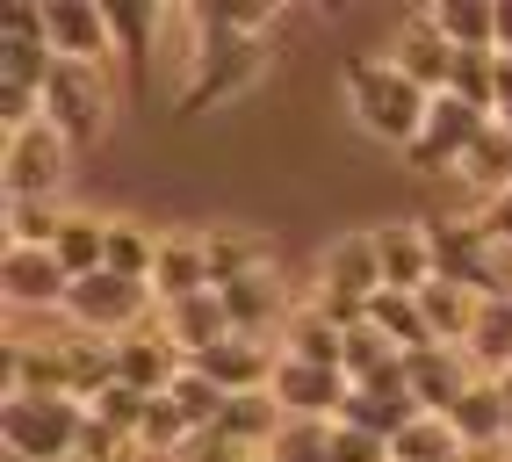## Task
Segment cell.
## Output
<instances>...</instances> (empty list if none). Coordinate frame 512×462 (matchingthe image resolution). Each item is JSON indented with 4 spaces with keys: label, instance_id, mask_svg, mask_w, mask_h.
Listing matches in <instances>:
<instances>
[{
    "label": "cell",
    "instance_id": "cell-25",
    "mask_svg": "<svg viewBox=\"0 0 512 462\" xmlns=\"http://www.w3.org/2000/svg\"><path fill=\"white\" fill-rule=\"evenodd\" d=\"M426 15L455 51H498V0H433Z\"/></svg>",
    "mask_w": 512,
    "mask_h": 462
},
{
    "label": "cell",
    "instance_id": "cell-5",
    "mask_svg": "<svg viewBox=\"0 0 512 462\" xmlns=\"http://www.w3.org/2000/svg\"><path fill=\"white\" fill-rule=\"evenodd\" d=\"M426 224V246H433V282H455L469 296H505V260L498 239L476 217H419Z\"/></svg>",
    "mask_w": 512,
    "mask_h": 462
},
{
    "label": "cell",
    "instance_id": "cell-34",
    "mask_svg": "<svg viewBox=\"0 0 512 462\" xmlns=\"http://www.w3.org/2000/svg\"><path fill=\"white\" fill-rule=\"evenodd\" d=\"M152 268H159V231L130 224V217H116V224H109V275L152 282Z\"/></svg>",
    "mask_w": 512,
    "mask_h": 462
},
{
    "label": "cell",
    "instance_id": "cell-35",
    "mask_svg": "<svg viewBox=\"0 0 512 462\" xmlns=\"http://www.w3.org/2000/svg\"><path fill=\"white\" fill-rule=\"evenodd\" d=\"M188 22L231 29V37H267V29L282 22V8H260V0H202V8H188Z\"/></svg>",
    "mask_w": 512,
    "mask_h": 462
},
{
    "label": "cell",
    "instance_id": "cell-29",
    "mask_svg": "<svg viewBox=\"0 0 512 462\" xmlns=\"http://www.w3.org/2000/svg\"><path fill=\"white\" fill-rule=\"evenodd\" d=\"M282 419H289V412L267 398V390H253V398H231V405H224L217 434H224V441H238L246 455H267V441L282 434Z\"/></svg>",
    "mask_w": 512,
    "mask_h": 462
},
{
    "label": "cell",
    "instance_id": "cell-10",
    "mask_svg": "<svg viewBox=\"0 0 512 462\" xmlns=\"http://www.w3.org/2000/svg\"><path fill=\"white\" fill-rule=\"evenodd\" d=\"M0 296H8V311H65L73 275L51 246H8L0 253Z\"/></svg>",
    "mask_w": 512,
    "mask_h": 462
},
{
    "label": "cell",
    "instance_id": "cell-22",
    "mask_svg": "<svg viewBox=\"0 0 512 462\" xmlns=\"http://www.w3.org/2000/svg\"><path fill=\"white\" fill-rule=\"evenodd\" d=\"M202 253H210V282L231 289V282H253V275H275V246L260 231H202Z\"/></svg>",
    "mask_w": 512,
    "mask_h": 462
},
{
    "label": "cell",
    "instance_id": "cell-27",
    "mask_svg": "<svg viewBox=\"0 0 512 462\" xmlns=\"http://www.w3.org/2000/svg\"><path fill=\"white\" fill-rule=\"evenodd\" d=\"M282 354L318 361V369H347V325H332L325 311L303 304V311L289 318V333H282Z\"/></svg>",
    "mask_w": 512,
    "mask_h": 462
},
{
    "label": "cell",
    "instance_id": "cell-15",
    "mask_svg": "<svg viewBox=\"0 0 512 462\" xmlns=\"http://www.w3.org/2000/svg\"><path fill=\"white\" fill-rule=\"evenodd\" d=\"M181 369H188V361L174 354V340H166L159 325H138V333H130V340H116V383L145 390V398H166Z\"/></svg>",
    "mask_w": 512,
    "mask_h": 462
},
{
    "label": "cell",
    "instance_id": "cell-7",
    "mask_svg": "<svg viewBox=\"0 0 512 462\" xmlns=\"http://www.w3.org/2000/svg\"><path fill=\"white\" fill-rule=\"evenodd\" d=\"M65 159H73V145L51 123H29L15 138H0V203H58Z\"/></svg>",
    "mask_w": 512,
    "mask_h": 462
},
{
    "label": "cell",
    "instance_id": "cell-6",
    "mask_svg": "<svg viewBox=\"0 0 512 462\" xmlns=\"http://www.w3.org/2000/svg\"><path fill=\"white\" fill-rule=\"evenodd\" d=\"M152 282H130V275H80L73 282V296H65V325H73V333H87V340H130L138 333V325L152 318Z\"/></svg>",
    "mask_w": 512,
    "mask_h": 462
},
{
    "label": "cell",
    "instance_id": "cell-19",
    "mask_svg": "<svg viewBox=\"0 0 512 462\" xmlns=\"http://www.w3.org/2000/svg\"><path fill=\"white\" fill-rule=\"evenodd\" d=\"M159 333L174 340L181 361H195V354H210L217 340H231V311H224V296L210 289V296H188V304H166L159 311Z\"/></svg>",
    "mask_w": 512,
    "mask_h": 462
},
{
    "label": "cell",
    "instance_id": "cell-4",
    "mask_svg": "<svg viewBox=\"0 0 512 462\" xmlns=\"http://www.w3.org/2000/svg\"><path fill=\"white\" fill-rule=\"evenodd\" d=\"M383 296V260H375V231H347L332 239L318 260V289H311V311H325L332 325H368V304Z\"/></svg>",
    "mask_w": 512,
    "mask_h": 462
},
{
    "label": "cell",
    "instance_id": "cell-36",
    "mask_svg": "<svg viewBox=\"0 0 512 462\" xmlns=\"http://www.w3.org/2000/svg\"><path fill=\"white\" fill-rule=\"evenodd\" d=\"M145 405H152L145 390H130V383H109V390H101V398H94L87 412H94V426H109V434H116L130 455H138V426H145Z\"/></svg>",
    "mask_w": 512,
    "mask_h": 462
},
{
    "label": "cell",
    "instance_id": "cell-13",
    "mask_svg": "<svg viewBox=\"0 0 512 462\" xmlns=\"http://www.w3.org/2000/svg\"><path fill=\"white\" fill-rule=\"evenodd\" d=\"M44 29H51V51L65 65H94V73H109V8H94V0H44Z\"/></svg>",
    "mask_w": 512,
    "mask_h": 462
},
{
    "label": "cell",
    "instance_id": "cell-45",
    "mask_svg": "<svg viewBox=\"0 0 512 462\" xmlns=\"http://www.w3.org/2000/svg\"><path fill=\"white\" fill-rule=\"evenodd\" d=\"M253 462H267V455H253Z\"/></svg>",
    "mask_w": 512,
    "mask_h": 462
},
{
    "label": "cell",
    "instance_id": "cell-2",
    "mask_svg": "<svg viewBox=\"0 0 512 462\" xmlns=\"http://www.w3.org/2000/svg\"><path fill=\"white\" fill-rule=\"evenodd\" d=\"M339 87H347V109H354V123L368 130L375 145H397V152H412V145H419L433 94H426V87H412L390 58H354Z\"/></svg>",
    "mask_w": 512,
    "mask_h": 462
},
{
    "label": "cell",
    "instance_id": "cell-9",
    "mask_svg": "<svg viewBox=\"0 0 512 462\" xmlns=\"http://www.w3.org/2000/svg\"><path fill=\"white\" fill-rule=\"evenodd\" d=\"M498 116L484 109H469L462 94H433V109H426V130H419V145L404 152L419 174H462V159L476 152V138H484Z\"/></svg>",
    "mask_w": 512,
    "mask_h": 462
},
{
    "label": "cell",
    "instance_id": "cell-3",
    "mask_svg": "<svg viewBox=\"0 0 512 462\" xmlns=\"http://www.w3.org/2000/svg\"><path fill=\"white\" fill-rule=\"evenodd\" d=\"M94 412L80 398H37V390H15L0 398V441L15 462H80Z\"/></svg>",
    "mask_w": 512,
    "mask_h": 462
},
{
    "label": "cell",
    "instance_id": "cell-17",
    "mask_svg": "<svg viewBox=\"0 0 512 462\" xmlns=\"http://www.w3.org/2000/svg\"><path fill=\"white\" fill-rule=\"evenodd\" d=\"M181 15H166V8H109V37H116V58H123V73H130V94H145L152 87V44L174 29Z\"/></svg>",
    "mask_w": 512,
    "mask_h": 462
},
{
    "label": "cell",
    "instance_id": "cell-43",
    "mask_svg": "<svg viewBox=\"0 0 512 462\" xmlns=\"http://www.w3.org/2000/svg\"><path fill=\"white\" fill-rule=\"evenodd\" d=\"M512 109V51H498V116Z\"/></svg>",
    "mask_w": 512,
    "mask_h": 462
},
{
    "label": "cell",
    "instance_id": "cell-44",
    "mask_svg": "<svg viewBox=\"0 0 512 462\" xmlns=\"http://www.w3.org/2000/svg\"><path fill=\"white\" fill-rule=\"evenodd\" d=\"M498 51H512V0H498Z\"/></svg>",
    "mask_w": 512,
    "mask_h": 462
},
{
    "label": "cell",
    "instance_id": "cell-20",
    "mask_svg": "<svg viewBox=\"0 0 512 462\" xmlns=\"http://www.w3.org/2000/svg\"><path fill=\"white\" fill-rule=\"evenodd\" d=\"M375 260H383V289L419 296L433 282V246H426V224H383L375 231Z\"/></svg>",
    "mask_w": 512,
    "mask_h": 462
},
{
    "label": "cell",
    "instance_id": "cell-14",
    "mask_svg": "<svg viewBox=\"0 0 512 462\" xmlns=\"http://www.w3.org/2000/svg\"><path fill=\"white\" fill-rule=\"evenodd\" d=\"M390 65H397V73L412 80V87H426V94H448V87H455V44L433 29V15H426V8L397 22Z\"/></svg>",
    "mask_w": 512,
    "mask_h": 462
},
{
    "label": "cell",
    "instance_id": "cell-21",
    "mask_svg": "<svg viewBox=\"0 0 512 462\" xmlns=\"http://www.w3.org/2000/svg\"><path fill=\"white\" fill-rule=\"evenodd\" d=\"M210 253H202V239H159V268H152V296L159 311L166 304H188V296H210Z\"/></svg>",
    "mask_w": 512,
    "mask_h": 462
},
{
    "label": "cell",
    "instance_id": "cell-32",
    "mask_svg": "<svg viewBox=\"0 0 512 462\" xmlns=\"http://www.w3.org/2000/svg\"><path fill=\"white\" fill-rule=\"evenodd\" d=\"M58 260H65V275H101V268H109V224H101V217H65V231H58V246H51Z\"/></svg>",
    "mask_w": 512,
    "mask_h": 462
},
{
    "label": "cell",
    "instance_id": "cell-42",
    "mask_svg": "<svg viewBox=\"0 0 512 462\" xmlns=\"http://www.w3.org/2000/svg\"><path fill=\"white\" fill-rule=\"evenodd\" d=\"M476 224H484L491 239H498V253H512V195H498V203H484V210H476Z\"/></svg>",
    "mask_w": 512,
    "mask_h": 462
},
{
    "label": "cell",
    "instance_id": "cell-8",
    "mask_svg": "<svg viewBox=\"0 0 512 462\" xmlns=\"http://www.w3.org/2000/svg\"><path fill=\"white\" fill-rule=\"evenodd\" d=\"M44 123L58 130L73 152H87L101 130H109V80L94 73V65H51V80H44Z\"/></svg>",
    "mask_w": 512,
    "mask_h": 462
},
{
    "label": "cell",
    "instance_id": "cell-30",
    "mask_svg": "<svg viewBox=\"0 0 512 462\" xmlns=\"http://www.w3.org/2000/svg\"><path fill=\"white\" fill-rule=\"evenodd\" d=\"M462 181L484 195V203H498V195H512V130L491 123L484 138H476V152L462 159Z\"/></svg>",
    "mask_w": 512,
    "mask_h": 462
},
{
    "label": "cell",
    "instance_id": "cell-24",
    "mask_svg": "<svg viewBox=\"0 0 512 462\" xmlns=\"http://www.w3.org/2000/svg\"><path fill=\"white\" fill-rule=\"evenodd\" d=\"M462 354H469L476 376H512V289L505 296H484V311H476Z\"/></svg>",
    "mask_w": 512,
    "mask_h": 462
},
{
    "label": "cell",
    "instance_id": "cell-11",
    "mask_svg": "<svg viewBox=\"0 0 512 462\" xmlns=\"http://www.w3.org/2000/svg\"><path fill=\"white\" fill-rule=\"evenodd\" d=\"M188 369H202L224 398H253V390H275L282 347H275V340H253V333H231V340H217L210 354H195Z\"/></svg>",
    "mask_w": 512,
    "mask_h": 462
},
{
    "label": "cell",
    "instance_id": "cell-37",
    "mask_svg": "<svg viewBox=\"0 0 512 462\" xmlns=\"http://www.w3.org/2000/svg\"><path fill=\"white\" fill-rule=\"evenodd\" d=\"M448 94H462L469 109L498 116V51H455V87Z\"/></svg>",
    "mask_w": 512,
    "mask_h": 462
},
{
    "label": "cell",
    "instance_id": "cell-12",
    "mask_svg": "<svg viewBox=\"0 0 512 462\" xmlns=\"http://www.w3.org/2000/svg\"><path fill=\"white\" fill-rule=\"evenodd\" d=\"M289 419H339L347 412V398H354V383H347V369H318V361H296V354H282V369H275V390H267Z\"/></svg>",
    "mask_w": 512,
    "mask_h": 462
},
{
    "label": "cell",
    "instance_id": "cell-18",
    "mask_svg": "<svg viewBox=\"0 0 512 462\" xmlns=\"http://www.w3.org/2000/svg\"><path fill=\"white\" fill-rule=\"evenodd\" d=\"M224 311H231V333H253V340H282L289 333V304H282V275H253V282H231L217 289Z\"/></svg>",
    "mask_w": 512,
    "mask_h": 462
},
{
    "label": "cell",
    "instance_id": "cell-38",
    "mask_svg": "<svg viewBox=\"0 0 512 462\" xmlns=\"http://www.w3.org/2000/svg\"><path fill=\"white\" fill-rule=\"evenodd\" d=\"M267 462H332V426L325 419H282V434L267 441Z\"/></svg>",
    "mask_w": 512,
    "mask_h": 462
},
{
    "label": "cell",
    "instance_id": "cell-40",
    "mask_svg": "<svg viewBox=\"0 0 512 462\" xmlns=\"http://www.w3.org/2000/svg\"><path fill=\"white\" fill-rule=\"evenodd\" d=\"M332 462H397V455H390V441H375V434H361V426L332 419Z\"/></svg>",
    "mask_w": 512,
    "mask_h": 462
},
{
    "label": "cell",
    "instance_id": "cell-41",
    "mask_svg": "<svg viewBox=\"0 0 512 462\" xmlns=\"http://www.w3.org/2000/svg\"><path fill=\"white\" fill-rule=\"evenodd\" d=\"M174 462H253V455L238 448V441H224L217 426H210V434H195V441H188V448H181Z\"/></svg>",
    "mask_w": 512,
    "mask_h": 462
},
{
    "label": "cell",
    "instance_id": "cell-1",
    "mask_svg": "<svg viewBox=\"0 0 512 462\" xmlns=\"http://www.w3.org/2000/svg\"><path fill=\"white\" fill-rule=\"evenodd\" d=\"M181 29H188V80L174 94V116L195 123V116H210L224 102H238V94H253L260 73H267V37H231V29H202L188 22L181 8Z\"/></svg>",
    "mask_w": 512,
    "mask_h": 462
},
{
    "label": "cell",
    "instance_id": "cell-46",
    "mask_svg": "<svg viewBox=\"0 0 512 462\" xmlns=\"http://www.w3.org/2000/svg\"><path fill=\"white\" fill-rule=\"evenodd\" d=\"M123 462H130V455H123Z\"/></svg>",
    "mask_w": 512,
    "mask_h": 462
},
{
    "label": "cell",
    "instance_id": "cell-23",
    "mask_svg": "<svg viewBox=\"0 0 512 462\" xmlns=\"http://www.w3.org/2000/svg\"><path fill=\"white\" fill-rule=\"evenodd\" d=\"M448 419H455V434H462L469 455H491V448L505 441V383H498V376H476Z\"/></svg>",
    "mask_w": 512,
    "mask_h": 462
},
{
    "label": "cell",
    "instance_id": "cell-33",
    "mask_svg": "<svg viewBox=\"0 0 512 462\" xmlns=\"http://www.w3.org/2000/svg\"><path fill=\"white\" fill-rule=\"evenodd\" d=\"M188 441H195V419H188L174 398H152V405H145V426H138V455H152V462H174Z\"/></svg>",
    "mask_w": 512,
    "mask_h": 462
},
{
    "label": "cell",
    "instance_id": "cell-31",
    "mask_svg": "<svg viewBox=\"0 0 512 462\" xmlns=\"http://www.w3.org/2000/svg\"><path fill=\"white\" fill-rule=\"evenodd\" d=\"M390 455L397 462H462L469 448H462V434H455V419H440V412H419L404 434L390 441Z\"/></svg>",
    "mask_w": 512,
    "mask_h": 462
},
{
    "label": "cell",
    "instance_id": "cell-39",
    "mask_svg": "<svg viewBox=\"0 0 512 462\" xmlns=\"http://www.w3.org/2000/svg\"><path fill=\"white\" fill-rule=\"evenodd\" d=\"M73 210L58 203H8V246H58V231Z\"/></svg>",
    "mask_w": 512,
    "mask_h": 462
},
{
    "label": "cell",
    "instance_id": "cell-28",
    "mask_svg": "<svg viewBox=\"0 0 512 462\" xmlns=\"http://www.w3.org/2000/svg\"><path fill=\"white\" fill-rule=\"evenodd\" d=\"M419 311H426V325H433L440 347H469V325H476V311H484V296H469L455 282H426L419 289Z\"/></svg>",
    "mask_w": 512,
    "mask_h": 462
},
{
    "label": "cell",
    "instance_id": "cell-16",
    "mask_svg": "<svg viewBox=\"0 0 512 462\" xmlns=\"http://www.w3.org/2000/svg\"><path fill=\"white\" fill-rule=\"evenodd\" d=\"M404 376H412L419 412H440V419H448V412L462 405V390L476 383V369H469V354H462V347H426V354H404Z\"/></svg>",
    "mask_w": 512,
    "mask_h": 462
},
{
    "label": "cell",
    "instance_id": "cell-26",
    "mask_svg": "<svg viewBox=\"0 0 512 462\" xmlns=\"http://www.w3.org/2000/svg\"><path fill=\"white\" fill-rule=\"evenodd\" d=\"M368 325L383 333L397 354H426V347H440L433 340V325H426V311H419V296H404V289H383L368 304Z\"/></svg>",
    "mask_w": 512,
    "mask_h": 462
}]
</instances>
